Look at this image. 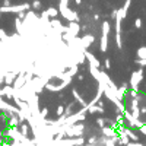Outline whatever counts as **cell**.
<instances>
[{
    "instance_id": "52a82bcc",
    "label": "cell",
    "mask_w": 146,
    "mask_h": 146,
    "mask_svg": "<svg viewBox=\"0 0 146 146\" xmlns=\"http://www.w3.org/2000/svg\"><path fill=\"white\" fill-rule=\"evenodd\" d=\"M85 57H86V60H88V64L89 66H95V67H98V69H101V63H100V60L96 58L89 50H85Z\"/></svg>"
},
{
    "instance_id": "277c9868",
    "label": "cell",
    "mask_w": 146,
    "mask_h": 146,
    "mask_svg": "<svg viewBox=\"0 0 146 146\" xmlns=\"http://www.w3.org/2000/svg\"><path fill=\"white\" fill-rule=\"evenodd\" d=\"M123 115H124V120H126V124L129 127H131V129H139V127H142L145 124L140 118H136L135 115L129 111V110H126V111L123 113Z\"/></svg>"
},
{
    "instance_id": "e575fe53",
    "label": "cell",
    "mask_w": 146,
    "mask_h": 146,
    "mask_svg": "<svg viewBox=\"0 0 146 146\" xmlns=\"http://www.w3.org/2000/svg\"><path fill=\"white\" fill-rule=\"evenodd\" d=\"M73 2H75L76 5H80V3H82V0H73Z\"/></svg>"
},
{
    "instance_id": "d6986e66",
    "label": "cell",
    "mask_w": 146,
    "mask_h": 146,
    "mask_svg": "<svg viewBox=\"0 0 146 146\" xmlns=\"http://www.w3.org/2000/svg\"><path fill=\"white\" fill-rule=\"evenodd\" d=\"M47 13H48V16H50V18H57V16L60 15V12H58V7L50 6V7L47 9Z\"/></svg>"
},
{
    "instance_id": "f546056e",
    "label": "cell",
    "mask_w": 146,
    "mask_h": 146,
    "mask_svg": "<svg viewBox=\"0 0 146 146\" xmlns=\"http://www.w3.org/2000/svg\"><path fill=\"white\" fill-rule=\"evenodd\" d=\"M25 13H27V12H19V13H18V16H19L21 19H23V18H25Z\"/></svg>"
},
{
    "instance_id": "ba28073f",
    "label": "cell",
    "mask_w": 146,
    "mask_h": 146,
    "mask_svg": "<svg viewBox=\"0 0 146 146\" xmlns=\"http://www.w3.org/2000/svg\"><path fill=\"white\" fill-rule=\"evenodd\" d=\"M72 95H73V98H75V101L80 105V107H85V108H88V102L85 101V98L79 94V91L76 88H72Z\"/></svg>"
},
{
    "instance_id": "8d00e7d4",
    "label": "cell",
    "mask_w": 146,
    "mask_h": 146,
    "mask_svg": "<svg viewBox=\"0 0 146 146\" xmlns=\"http://www.w3.org/2000/svg\"><path fill=\"white\" fill-rule=\"evenodd\" d=\"M145 89H146V85H145Z\"/></svg>"
},
{
    "instance_id": "5bb4252c",
    "label": "cell",
    "mask_w": 146,
    "mask_h": 146,
    "mask_svg": "<svg viewBox=\"0 0 146 146\" xmlns=\"http://www.w3.org/2000/svg\"><path fill=\"white\" fill-rule=\"evenodd\" d=\"M130 5H131V0H126L124 5H123V7H120V9H118V13H120L121 16H123L124 19H126V16H127V12H129Z\"/></svg>"
},
{
    "instance_id": "ac0fdd59",
    "label": "cell",
    "mask_w": 146,
    "mask_h": 146,
    "mask_svg": "<svg viewBox=\"0 0 146 146\" xmlns=\"http://www.w3.org/2000/svg\"><path fill=\"white\" fill-rule=\"evenodd\" d=\"M136 57H137V60H143V58H146V45H142V47L137 48Z\"/></svg>"
},
{
    "instance_id": "ffe728a7",
    "label": "cell",
    "mask_w": 146,
    "mask_h": 146,
    "mask_svg": "<svg viewBox=\"0 0 146 146\" xmlns=\"http://www.w3.org/2000/svg\"><path fill=\"white\" fill-rule=\"evenodd\" d=\"M95 123H96V126H98L100 129H102L104 126H107L105 124V117H98V118L95 120Z\"/></svg>"
},
{
    "instance_id": "1f68e13d",
    "label": "cell",
    "mask_w": 146,
    "mask_h": 146,
    "mask_svg": "<svg viewBox=\"0 0 146 146\" xmlns=\"http://www.w3.org/2000/svg\"><path fill=\"white\" fill-rule=\"evenodd\" d=\"M78 80H83V75H82V73H78Z\"/></svg>"
},
{
    "instance_id": "8fae6325",
    "label": "cell",
    "mask_w": 146,
    "mask_h": 146,
    "mask_svg": "<svg viewBox=\"0 0 146 146\" xmlns=\"http://www.w3.org/2000/svg\"><path fill=\"white\" fill-rule=\"evenodd\" d=\"M88 113L89 114H104L105 113V108L104 107H100L98 104L88 105Z\"/></svg>"
},
{
    "instance_id": "f1b7e54d",
    "label": "cell",
    "mask_w": 146,
    "mask_h": 146,
    "mask_svg": "<svg viewBox=\"0 0 146 146\" xmlns=\"http://www.w3.org/2000/svg\"><path fill=\"white\" fill-rule=\"evenodd\" d=\"M126 146H143V143H140V142H131V140H130Z\"/></svg>"
},
{
    "instance_id": "4dcf8cb0",
    "label": "cell",
    "mask_w": 146,
    "mask_h": 146,
    "mask_svg": "<svg viewBox=\"0 0 146 146\" xmlns=\"http://www.w3.org/2000/svg\"><path fill=\"white\" fill-rule=\"evenodd\" d=\"M12 3H10V0H5L3 2V6H10Z\"/></svg>"
},
{
    "instance_id": "9c48e42d",
    "label": "cell",
    "mask_w": 146,
    "mask_h": 146,
    "mask_svg": "<svg viewBox=\"0 0 146 146\" xmlns=\"http://www.w3.org/2000/svg\"><path fill=\"white\" fill-rule=\"evenodd\" d=\"M25 83H27V76H25V73H23V72H21V73H18V76H16V79H15V82H13L12 86L18 89V88H22Z\"/></svg>"
},
{
    "instance_id": "8992f818",
    "label": "cell",
    "mask_w": 146,
    "mask_h": 146,
    "mask_svg": "<svg viewBox=\"0 0 146 146\" xmlns=\"http://www.w3.org/2000/svg\"><path fill=\"white\" fill-rule=\"evenodd\" d=\"M80 42H82L85 50H89V48L92 47V44L95 42V36L92 34H86V35L80 36Z\"/></svg>"
},
{
    "instance_id": "4fadbf2b",
    "label": "cell",
    "mask_w": 146,
    "mask_h": 146,
    "mask_svg": "<svg viewBox=\"0 0 146 146\" xmlns=\"http://www.w3.org/2000/svg\"><path fill=\"white\" fill-rule=\"evenodd\" d=\"M98 143H101V145H104V146H118L111 137H105V136H100V139H98Z\"/></svg>"
},
{
    "instance_id": "2e32d148",
    "label": "cell",
    "mask_w": 146,
    "mask_h": 146,
    "mask_svg": "<svg viewBox=\"0 0 146 146\" xmlns=\"http://www.w3.org/2000/svg\"><path fill=\"white\" fill-rule=\"evenodd\" d=\"M15 29H16V32L19 34V35H23V25H22V19L18 16L16 19H15Z\"/></svg>"
},
{
    "instance_id": "9a60e30c",
    "label": "cell",
    "mask_w": 146,
    "mask_h": 146,
    "mask_svg": "<svg viewBox=\"0 0 146 146\" xmlns=\"http://www.w3.org/2000/svg\"><path fill=\"white\" fill-rule=\"evenodd\" d=\"M19 130H21V133H22L23 136L29 137V130H31V127H29V124L27 123V121H22L21 126H19Z\"/></svg>"
},
{
    "instance_id": "836d02e7",
    "label": "cell",
    "mask_w": 146,
    "mask_h": 146,
    "mask_svg": "<svg viewBox=\"0 0 146 146\" xmlns=\"http://www.w3.org/2000/svg\"><path fill=\"white\" fill-rule=\"evenodd\" d=\"M94 21H100V15H95L94 16Z\"/></svg>"
},
{
    "instance_id": "3957f363",
    "label": "cell",
    "mask_w": 146,
    "mask_h": 146,
    "mask_svg": "<svg viewBox=\"0 0 146 146\" xmlns=\"http://www.w3.org/2000/svg\"><path fill=\"white\" fill-rule=\"evenodd\" d=\"M58 12L67 22H80V18L76 10H72L69 5H58Z\"/></svg>"
},
{
    "instance_id": "5b68a950",
    "label": "cell",
    "mask_w": 146,
    "mask_h": 146,
    "mask_svg": "<svg viewBox=\"0 0 146 146\" xmlns=\"http://www.w3.org/2000/svg\"><path fill=\"white\" fill-rule=\"evenodd\" d=\"M67 32L72 35V36H79L80 31H82V27H80V22H69L67 23Z\"/></svg>"
},
{
    "instance_id": "cb8c5ba5",
    "label": "cell",
    "mask_w": 146,
    "mask_h": 146,
    "mask_svg": "<svg viewBox=\"0 0 146 146\" xmlns=\"http://www.w3.org/2000/svg\"><path fill=\"white\" fill-rule=\"evenodd\" d=\"M7 38H9V35L6 34V31H5V29H0V41H3V42H5Z\"/></svg>"
},
{
    "instance_id": "4316f807",
    "label": "cell",
    "mask_w": 146,
    "mask_h": 146,
    "mask_svg": "<svg viewBox=\"0 0 146 146\" xmlns=\"http://www.w3.org/2000/svg\"><path fill=\"white\" fill-rule=\"evenodd\" d=\"M135 63L139 64L140 67H145V66H146V58H143V60H137V58H136V62H135Z\"/></svg>"
},
{
    "instance_id": "44dd1931",
    "label": "cell",
    "mask_w": 146,
    "mask_h": 146,
    "mask_svg": "<svg viewBox=\"0 0 146 146\" xmlns=\"http://www.w3.org/2000/svg\"><path fill=\"white\" fill-rule=\"evenodd\" d=\"M56 114H57V117H60V115H63V114H64V104H60V105L57 107Z\"/></svg>"
},
{
    "instance_id": "484cf974",
    "label": "cell",
    "mask_w": 146,
    "mask_h": 146,
    "mask_svg": "<svg viewBox=\"0 0 146 146\" xmlns=\"http://www.w3.org/2000/svg\"><path fill=\"white\" fill-rule=\"evenodd\" d=\"M40 114H41V117H42V118H47V115H48V108H47V107H44V108L41 110V111H40Z\"/></svg>"
},
{
    "instance_id": "7a4b0ae2",
    "label": "cell",
    "mask_w": 146,
    "mask_h": 146,
    "mask_svg": "<svg viewBox=\"0 0 146 146\" xmlns=\"http://www.w3.org/2000/svg\"><path fill=\"white\" fill-rule=\"evenodd\" d=\"M145 78V73H143V67L135 70V72H131V75H130V80H129V88L130 89H135L137 92H140V83Z\"/></svg>"
},
{
    "instance_id": "603a6c76",
    "label": "cell",
    "mask_w": 146,
    "mask_h": 146,
    "mask_svg": "<svg viewBox=\"0 0 146 146\" xmlns=\"http://www.w3.org/2000/svg\"><path fill=\"white\" fill-rule=\"evenodd\" d=\"M98 139H100V136L92 135L89 139H86V143H98Z\"/></svg>"
},
{
    "instance_id": "83f0119b",
    "label": "cell",
    "mask_w": 146,
    "mask_h": 146,
    "mask_svg": "<svg viewBox=\"0 0 146 146\" xmlns=\"http://www.w3.org/2000/svg\"><path fill=\"white\" fill-rule=\"evenodd\" d=\"M104 66H105L107 70L111 69V62H110V58H105V60H104Z\"/></svg>"
},
{
    "instance_id": "e0dca14e",
    "label": "cell",
    "mask_w": 146,
    "mask_h": 146,
    "mask_svg": "<svg viewBox=\"0 0 146 146\" xmlns=\"http://www.w3.org/2000/svg\"><path fill=\"white\" fill-rule=\"evenodd\" d=\"M100 72H101V69H98V67H95V66H89V73H91V76L98 82V79H100Z\"/></svg>"
},
{
    "instance_id": "30bf717a",
    "label": "cell",
    "mask_w": 146,
    "mask_h": 146,
    "mask_svg": "<svg viewBox=\"0 0 146 146\" xmlns=\"http://www.w3.org/2000/svg\"><path fill=\"white\" fill-rule=\"evenodd\" d=\"M129 91V82H123L118 86V89H117V96H118V100H121V101H124V96H126V92Z\"/></svg>"
},
{
    "instance_id": "d590c367",
    "label": "cell",
    "mask_w": 146,
    "mask_h": 146,
    "mask_svg": "<svg viewBox=\"0 0 146 146\" xmlns=\"http://www.w3.org/2000/svg\"><path fill=\"white\" fill-rule=\"evenodd\" d=\"M0 19H2V10H0Z\"/></svg>"
},
{
    "instance_id": "7c38bea8",
    "label": "cell",
    "mask_w": 146,
    "mask_h": 146,
    "mask_svg": "<svg viewBox=\"0 0 146 146\" xmlns=\"http://www.w3.org/2000/svg\"><path fill=\"white\" fill-rule=\"evenodd\" d=\"M16 76H18V73H15V72H6L5 73V85H13Z\"/></svg>"
},
{
    "instance_id": "6da1fadb",
    "label": "cell",
    "mask_w": 146,
    "mask_h": 146,
    "mask_svg": "<svg viewBox=\"0 0 146 146\" xmlns=\"http://www.w3.org/2000/svg\"><path fill=\"white\" fill-rule=\"evenodd\" d=\"M111 32V23L108 21H104L101 25V38H100V50L101 53H105L108 50V35Z\"/></svg>"
},
{
    "instance_id": "d6a6232c",
    "label": "cell",
    "mask_w": 146,
    "mask_h": 146,
    "mask_svg": "<svg viewBox=\"0 0 146 146\" xmlns=\"http://www.w3.org/2000/svg\"><path fill=\"white\" fill-rule=\"evenodd\" d=\"M0 146H12V145H10V142H9V143H7V142H3Z\"/></svg>"
},
{
    "instance_id": "7402d4cb",
    "label": "cell",
    "mask_w": 146,
    "mask_h": 146,
    "mask_svg": "<svg viewBox=\"0 0 146 146\" xmlns=\"http://www.w3.org/2000/svg\"><path fill=\"white\" fill-rule=\"evenodd\" d=\"M31 6H32V9H34V10H40V9H41V6H42V5H41V0H34Z\"/></svg>"
},
{
    "instance_id": "d4e9b609",
    "label": "cell",
    "mask_w": 146,
    "mask_h": 146,
    "mask_svg": "<svg viewBox=\"0 0 146 146\" xmlns=\"http://www.w3.org/2000/svg\"><path fill=\"white\" fill-rule=\"evenodd\" d=\"M142 25H143L142 19H140V18H136V19H135V28H136V29H140Z\"/></svg>"
}]
</instances>
